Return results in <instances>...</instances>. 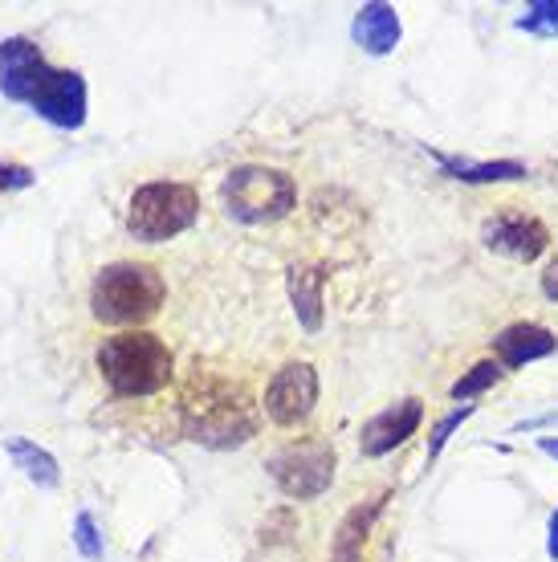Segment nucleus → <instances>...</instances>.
<instances>
[{"mask_svg":"<svg viewBox=\"0 0 558 562\" xmlns=\"http://www.w3.org/2000/svg\"><path fill=\"white\" fill-rule=\"evenodd\" d=\"M98 371L119 395H152L168 387L171 351L152 330H126L98 347Z\"/></svg>","mask_w":558,"mask_h":562,"instance_id":"nucleus-1","label":"nucleus"},{"mask_svg":"<svg viewBox=\"0 0 558 562\" xmlns=\"http://www.w3.org/2000/svg\"><path fill=\"white\" fill-rule=\"evenodd\" d=\"M164 294H168V285H164L155 266L119 261V266H107L94 278L90 306H94L98 323L131 326V323H147L155 310L164 306Z\"/></svg>","mask_w":558,"mask_h":562,"instance_id":"nucleus-2","label":"nucleus"},{"mask_svg":"<svg viewBox=\"0 0 558 562\" xmlns=\"http://www.w3.org/2000/svg\"><path fill=\"white\" fill-rule=\"evenodd\" d=\"M221 196L233 221H241V225H269V221H281L298 204V188H293L286 171L245 164V168L228 171Z\"/></svg>","mask_w":558,"mask_h":562,"instance_id":"nucleus-3","label":"nucleus"},{"mask_svg":"<svg viewBox=\"0 0 558 562\" xmlns=\"http://www.w3.org/2000/svg\"><path fill=\"white\" fill-rule=\"evenodd\" d=\"M200 216V196L192 183L176 180H155L143 183L131 196V212H126V228L140 240H168L180 237L183 228L196 225Z\"/></svg>","mask_w":558,"mask_h":562,"instance_id":"nucleus-4","label":"nucleus"},{"mask_svg":"<svg viewBox=\"0 0 558 562\" xmlns=\"http://www.w3.org/2000/svg\"><path fill=\"white\" fill-rule=\"evenodd\" d=\"M269 477L278 481V490L286 497H319V493L331 490L335 481V449L326 440H298V445H286V449L269 461Z\"/></svg>","mask_w":558,"mask_h":562,"instance_id":"nucleus-5","label":"nucleus"},{"mask_svg":"<svg viewBox=\"0 0 558 562\" xmlns=\"http://www.w3.org/2000/svg\"><path fill=\"white\" fill-rule=\"evenodd\" d=\"M314 404H319V371L310 363H286L266 392L269 420L281 424V428L302 424L314 412Z\"/></svg>","mask_w":558,"mask_h":562,"instance_id":"nucleus-6","label":"nucleus"},{"mask_svg":"<svg viewBox=\"0 0 558 562\" xmlns=\"http://www.w3.org/2000/svg\"><path fill=\"white\" fill-rule=\"evenodd\" d=\"M481 240H486V249L510 257V261H534V257L546 254L550 233H546V225L538 216L510 209V212L489 216L486 225H481Z\"/></svg>","mask_w":558,"mask_h":562,"instance_id":"nucleus-7","label":"nucleus"},{"mask_svg":"<svg viewBox=\"0 0 558 562\" xmlns=\"http://www.w3.org/2000/svg\"><path fill=\"white\" fill-rule=\"evenodd\" d=\"M29 106L54 127L78 131L86 123V78L74 70H49Z\"/></svg>","mask_w":558,"mask_h":562,"instance_id":"nucleus-8","label":"nucleus"},{"mask_svg":"<svg viewBox=\"0 0 558 562\" xmlns=\"http://www.w3.org/2000/svg\"><path fill=\"white\" fill-rule=\"evenodd\" d=\"M54 70L42 57V49L29 37H9L0 42V94L13 102H33V94L42 90L45 74Z\"/></svg>","mask_w":558,"mask_h":562,"instance_id":"nucleus-9","label":"nucleus"},{"mask_svg":"<svg viewBox=\"0 0 558 562\" xmlns=\"http://www.w3.org/2000/svg\"><path fill=\"white\" fill-rule=\"evenodd\" d=\"M420 420H424V404H420L416 395H408V400L376 412V416L364 424V432H359V449H364V457H388L391 449H400V445H404L408 436H416Z\"/></svg>","mask_w":558,"mask_h":562,"instance_id":"nucleus-10","label":"nucleus"},{"mask_svg":"<svg viewBox=\"0 0 558 562\" xmlns=\"http://www.w3.org/2000/svg\"><path fill=\"white\" fill-rule=\"evenodd\" d=\"M188 436L196 445H212V449H228V445H245L253 436V420L245 416V404H228V400H212L200 408L196 420H188Z\"/></svg>","mask_w":558,"mask_h":562,"instance_id":"nucleus-11","label":"nucleus"},{"mask_svg":"<svg viewBox=\"0 0 558 562\" xmlns=\"http://www.w3.org/2000/svg\"><path fill=\"white\" fill-rule=\"evenodd\" d=\"M555 351H558V338L538 323H514L493 338V355H498L502 367L538 363V359H546V355H555Z\"/></svg>","mask_w":558,"mask_h":562,"instance_id":"nucleus-12","label":"nucleus"},{"mask_svg":"<svg viewBox=\"0 0 558 562\" xmlns=\"http://www.w3.org/2000/svg\"><path fill=\"white\" fill-rule=\"evenodd\" d=\"M350 33H355L359 49L383 57V54H391V49L400 45V37H404V25H400V16H395V9H391V4L376 0V4H364V9L355 13V25H350Z\"/></svg>","mask_w":558,"mask_h":562,"instance_id":"nucleus-13","label":"nucleus"},{"mask_svg":"<svg viewBox=\"0 0 558 562\" xmlns=\"http://www.w3.org/2000/svg\"><path fill=\"white\" fill-rule=\"evenodd\" d=\"M440 164L445 176L461 183H505V180H526V164L517 159H493V164H477L469 155H445V151H428Z\"/></svg>","mask_w":558,"mask_h":562,"instance_id":"nucleus-14","label":"nucleus"},{"mask_svg":"<svg viewBox=\"0 0 558 562\" xmlns=\"http://www.w3.org/2000/svg\"><path fill=\"white\" fill-rule=\"evenodd\" d=\"M383 502H388V493L371 497L367 506L350 509L347 518H343V526H338V538H335V550H331V559H335V562H359V554H364V542H367V530H371V521L379 518Z\"/></svg>","mask_w":558,"mask_h":562,"instance_id":"nucleus-15","label":"nucleus"},{"mask_svg":"<svg viewBox=\"0 0 558 562\" xmlns=\"http://www.w3.org/2000/svg\"><path fill=\"white\" fill-rule=\"evenodd\" d=\"M322 281L326 273L314 266H293L290 269V297H293V314H298V323L306 326L310 335L322 326Z\"/></svg>","mask_w":558,"mask_h":562,"instance_id":"nucleus-16","label":"nucleus"},{"mask_svg":"<svg viewBox=\"0 0 558 562\" xmlns=\"http://www.w3.org/2000/svg\"><path fill=\"white\" fill-rule=\"evenodd\" d=\"M4 449H9V457H13L16 469H21L29 481H37V485H45V490H54L57 481H62V469H57V461L45 449H37L33 440H21V436H13Z\"/></svg>","mask_w":558,"mask_h":562,"instance_id":"nucleus-17","label":"nucleus"},{"mask_svg":"<svg viewBox=\"0 0 558 562\" xmlns=\"http://www.w3.org/2000/svg\"><path fill=\"white\" fill-rule=\"evenodd\" d=\"M498 380H502V363H498V359H481V363H473L461 380L453 383V400H457V404H469L477 395H486Z\"/></svg>","mask_w":558,"mask_h":562,"instance_id":"nucleus-18","label":"nucleus"},{"mask_svg":"<svg viewBox=\"0 0 558 562\" xmlns=\"http://www.w3.org/2000/svg\"><path fill=\"white\" fill-rule=\"evenodd\" d=\"M522 33H538V37H558V0H534L522 9L514 21Z\"/></svg>","mask_w":558,"mask_h":562,"instance_id":"nucleus-19","label":"nucleus"},{"mask_svg":"<svg viewBox=\"0 0 558 562\" xmlns=\"http://www.w3.org/2000/svg\"><path fill=\"white\" fill-rule=\"evenodd\" d=\"M473 416V404H461V408H453L445 416V420H436V428H433V440H428V461H436L440 452H445V445L453 440V432L461 428L465 420Z\"/></svg>","mask_w":558,"mask_h":562,"instance_id":"nucleus-20","label":"nucleus"},{"mask_svg":"<svg viewBox=\"0 0 558 562\" xmlns=\"http://www.w3.org/2000/svg\"><path fill=\"white\" fill-rule=\"evenodd\" d=\"M74 542L82 550L86 559H102V535H98V526L90 514H78L74 518Z\"/></svg>","mask_w":558,"mask_h":562,"instance_id":"nucleus-21","label":"nucleus"},{"mask_svg":"<svg viewBox=\"0 0 558 562\" xmlns=\"http://www.w3.org/2000/svg\"><path fill=\"white\" fill-rule=\"evenodd\" d=\"M29 183H33V171H29V168L0 164V192H4V188H29Z\"/></svg>","mask_w":558,"mask_h":562,"instance_id":"nucleus-22","label":"nucleus"},{"mask_svg":"<svg viewBox=\"0 0 558 562\" xmlns=\"http://www.w3.org/2000/svg\"><path fill=\"white\" fill-rule=\"evenodd\" d=\"M543 294L550 297V302H558V261H550L543 273Z\"/></svg>","mask_w":558,"mask_h":562,"instance_id":"nucleus-23","label":"nucleus"},{"mask_svg":"<svg viewBox=\"0 0 558 562\" xmlns=\"http://www.w3.org/2000/svg\"><path fill=\"white\" fill-rule=\"evenodd\" d=\"M546 554H550V562H558V509L550 514V526H546Z\"/></svg>","mask_w":558,"mask_h":562,"instance_id":"nucleus-24","label":"nucleus"},{"mask_svg":"<svg viewBox=\"0 0 558 562\" xmlns=\"http://www.w3.org/2000/svg\"><path fill=\"white\" fill-rule=\"evenodd\" d=\"M538 449H543L546 457H555V461H558V436H543V440H538Z\"/></svg>","mask_w":558,"mask_h":562,"instance_id":"nucleus-25","label":"nucleus"},{"mask_svg":"<svg viewBox=\"0 0 558 562\" xmlns=\"http://www.w3.org/2000/svg\"><path fill=\"white\" fill-rule=\"evenodd\" d=\"M538 424H558V412H550V416H543V420H526V424H517V428H538Z\"/></svg>","mask_w":558,"mask_h":562,"instance_id":"nucleus-26","label":"nucleus"}]
</instances>
